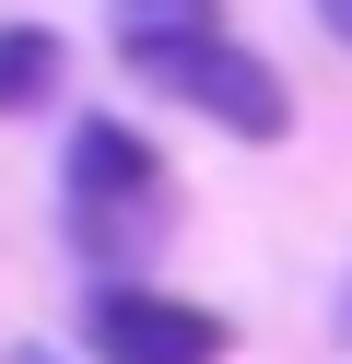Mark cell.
<instances>
[{
	"label": "cell",
	"mask_w": 352,
	"mask_h": 364,
	"mask_svg": "<svg viewBox=\"0 0 352 364\" xmlns=\"http://www.w3.org/2000/svg\"><path fill=\"white\" fill-rule=\"evenodd\" d=\"M117 59H129L141 95L211 118L223 141H282V129H294V82H282L247 36H223V24H117Z\"/></svg>",
	"instance_id": "cell-2"
},
{
	"label": "cell",
	"mask_w": 352,
	"mask_h": 364,
	"mask_svg": "<svg viewBox=\"0 0 352 364\" xmlns=\"http://www.w3.org/2000/svg\"><path fill=\"white\" fill-rule=\"evenodd\" d=\"M0 364H59V353H47V341H12V353H0Z\"/></svg>",
	"instance_id": "cell-8"
},
{
	"label": "cell",
	"mask_w": 352,
	"mask_h": 364,
	"mask_svg": "<svg viewBox=\"0 0 352 364\" xmlns=\"http://www.w3.org/2000/svg\"><path fill=\"white\" fill-rule=\"evenodd\" d=\"M117 24H223V0H117Z\"/></svg>",
	"instance_id": "cell-5"
},
{
	"label": "cell",
	"mask_w": 352,
	"mask_h": 364,
	"mask_svg": "<svg viewBox=\"0 0 352 364\" xmlns=\"http://www.w3.org/2000/svg\"><path fill=\"white\" fill-rule=\"evenodd\" d=\"M235 329L164 282H94L82 294V364H223Z\"/></svg>",
	"instance_id": "cell-3"
},
{
	"label": "cell",
	"mask_w": 352,
	"mask_h": 364,
	"mask_svg": "<svg viewBox=\"0 0 352 364\" xmlns=\"http://www.w3.org/2000/svg\"><path fill=\"white\" fill-rule=\"evenodd\" d=\"M70 82V48L47 24H0V118H36L47 95Z\"/></svg>",
	"instance_id": "cell-4"
},
{
	"label": "cell",
	"mask_w": 352,
	"mask_h": 364,
	"mask_svg": "<svg viewBox=\"0 0 352 364\" xmlns=\"http://www.w3.org/2000/svg\"><path fill=\"white\" fill-rule=\"evenodd\" d=\"M59 223H70V259H82L94 282H141V259L176 235V165H164L129 118H70Z\"/></svg>",
	"instance_id": "cell-1"
},
{
	"label": "cell",
	"mask_w": 352,
	"mask_h": 364,
	"mask_svg": "<svg viewBox=\"0 0 352 364\" xmlns=\"http://www.w3.org/2000/svg\"><path fill=\"white\" fill-rule=\"evenodd\" d=\"M329 329H341V353H352V270H341V294H329Z\"/></svg>",
	"instance_id": "cell-7"
},
{
	"label": "cell",
	"mask_w": 352,
	"mask_h": 364,
	"mask_svg": "<svg viewBox=\"0 0 352 364\" xmlns=\"http://www.w3.org/2000/svg\"><path fill=\"white\" fill-rule=\"evenodd\" d=\"M305 12L329 24V48H352V0H305Z\"/></svg>",
	"instance_id": "cell-6"
}]
</instances>
